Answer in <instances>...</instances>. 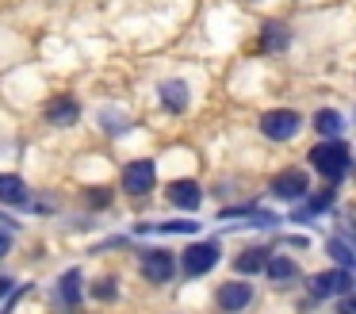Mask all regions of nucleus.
Masks as SVG:
<instances>
[{
    "mask_svg": "<svg viewBox=\"0 0 356 314\" xmlns=\"http://www.w3.org/2000/svg\"><path fill=\"white\" fill-rule=\"evenodd\" d=\"M157 96H161V104L169 107V111H184L188 107V84L184 81H165Z\"/></svg>",
    "mask_w": 356,
    "mask_h": 314,
    "instance_id": "obj_14",
    "label": "nucleus"
},
{
    "mask_svg": "<svg viewBox=\"0 0 356 314\" xmlns=\"http://www.w3.org/2000/svg\"><path fill=\"white\" fill-rule=\"evenodd\" d=\"M253 303V288H249V283H241V280H234V283H222V288H218V306H222V311H245V306Z\"/></svg>",
    "mask_w": 356,
    "mask_h": 314,
    "instance_id": "obj_9",
    "label": "nucleus"
},
{
    "mask_svg": "<svg viewBox=\"0 0 356 314\" xmlns=\"http://www.w3.org/2000/svg\"><path fill=\"white\" fill-rule=\"evenodd\" d=\"M218 265V245L215 242H195L192 249H184V272L188 276H207Z\"/></svg>",
    "mask_w": 356,
    "mask_h": 314,
    "instance_id": "obj_5",
    "label": "nucleus"
},
{
    "mask_svg": "<svg viewBox=\"0 0 356 314\" xmlns=\"http://www.w3.org/2000/svg\"><path fill=\"white\" fill-rule=\"evenodd\" d=\"M169 203L180 207V211H195L203 203V188L195 180H177V184H169Z\"/></svg>",
    "mask_w": 356,
    "mask_h": 314,
    "instance_id": "obj_10",
    "label": "nucleus"
},
{
    "mask_svg": "<svg viewBox=\"0 0 356 314\" xmlns=\"http://www.w3.org/2000/svg\"><path fill=\"white\" fill-rule=\"evenodd\" d=\"M81 119V104L73 96H54L47 104V123L50 127H73Z\"/></svg>",
    "mask_w": 356,
    "mask_h": 314,
    "instance_id": "obj_7",
    "label": "nucleus"
},
{
    "mask_svg": "<svg viewBox=\"0 0 356 314\" xmlns=\"http://www.w3.org/2000/svg\"><path fill=\"white\" fill-rule=\"evenodd\" d=\"M302 127L299 111H291V107H276V111H264L261 115V134L272 138V142H287V138H295Z\"/></svg>",
    "mask_w": 356,
    "mask_h": 314,
    "instance_id": "obj_2",
    "label": "nucleus"
},
{
    "mask_svg": "<svg viewBox=\"0 0 356 314\" xmlns=\"http://www.w3.org/2000/svg\"><path fill=\"white\" fill-rule=\"evenodd\" d=\"M172 272H177V260H172L169 249H149L146 257H142V276H146L149 283H169Z\"/></svg>",
    "mask_w": 356,
    "mask_h": 314,
    "instance_id": "obj_6",
    "label": "nucleus"
},
{
    "mask_svg": "<svg viewBox=\"0 0 356 314\" xmlns=\"http://www.w3.org/2000/svg\"><path fill=\"white\" fill-rule=\"evenodd\" d=\"M188 230H195L192 219H184V222H142L138 234H188Z\"/></svg>",
    "mask_w": 356,
    "mask_h": 314,
    "instance_id": "obj_17",
    "label": "nucleus"
},
{
    "mask_svg": "<svg viewBox=\"0 0 356 314\" xmlns=\"http://www.w3.org/2000/svg\"><path fill=\"white\" fill-rule=\"evenodd\" d=\"M264 260H268V249H264V245H253V249L238 253L234 268H238L241 276H253V272H261V268H264Z\"/></svg>",
    "mask_w": 356,
    "mask_h": 314,
    "instance_id": "obj_15",
    "label": "nucleus"
},
{
    "mask_svg": "<svg viewBox=\"0 0 356 314\" xmlns=\"http://www.w3.org/2000/svg\"><path fill=\"white\" fill-rule=\"evenodd\" d=\"M314 130L325 138H337L341 130H345V119H341L333 107H322V111H314Z\"/></svg>",
    "mask_w": 356,
    "mask_h": 314,
    "instance_id": "obj_16",
    "label": "nucleus"
},
{
    "mask_svg": "<svg viewBox=\"0 0 356 314\" xmlns=\"http://www.w3.org/2000/svg\"><path fill=\"white\" fill-rule=\"evenodd\" d=\"M264 46H268V50H284L287 46V27L268 23V27H264Z\"/></svg>",
    "mask_w": 356,
    "mask_h": 314,
    "instance_id": "obj_20",
    "label": "nucleus"
},
{
    "mask_svg": "<svg viewBox=\"0 0 356 314\" xmlns=\"http://www.w3.org/2000/svg\"><path fill=\"white\" fill-rule=\"evenodd\" d=\"M307 188H310V180L302 168H287V173H280L272 180V196H280V199H299Z\"/></svg>",
    "mask_w": 356,
    "mask_h": 314,
    "instance_id": "obj_8",
    "label": "nucleus"
},
{
    "mask_svg": "<svg viewBox=\"0 0 356 314\" xmlns=\"http://www.w3.org/2000/svg\"><path fill=\"white\" fill-rule=\"evenodd\" d=\"M264 272H268L272 283H284V288H287V283L299 276V265H295L291 257H268V260H264Z\"/></svg>",
    "mask_w": 356,
    "mask_h": 314,
    "instance_id": "obj_12",
    "label": "nucleus"
},
{
    "mask_svg": "<svg viewBox=\"0 0 356 314\" xmlns=\"http://www.w3.org/2000/svg\"><path fill=\"white\" fill-rule=\"evenodd\" d=\"M154 180H157V168H154L149 157L131 161V165L123 168V188L131 191V196H146V191L154 188Z\"/></svg>",
    "mask_w": 356,
    "mask_h": 314,
    "instance_id": "obj_4",
    "label": "nucleus"
},
{
    "mask_svg": "<svg viewBox=\"0 0 356 314\" xmlns=\"http://www.w3.org/2000/svg\"><path fill=\"white\" fill-rule=\"evenodd\" d=\"M8 249H12V237H8V234H0V257H4Z\"/></svg>",
    "mask_w": 356,
    "mask_h": 314,
    "instance_id": "obj_24",
    "label": "nucleus"
},
{
    "mask_svg": "<svg viewBox=\"0 0 356 314\" xmlns=\"http://www.w3.org/2000/svg\"><path fill=\"white\" fill-rule=\"evenodd\" d=\"M8 291H12V280H8V276H0V299L8 295Z\"/></svg>",
    "mask_w": 356,
    "mask_h": 314,
    "instance_id": "obj_23",
    "label": "nucleus"
},
{
    "mask_svg": "<svg viewBox=\"0 0 356 314\" xmlns=\"http://www.w3.org/2000/svg\"><path fill=\"white\" fill-rule=\"evenodd\" d=\"M310 295L314 299H330V295H348V288H353V272L348 268H330V272H318L307 280Z\"/></svg>",
    "mask_w": 356,
    "mask_h": 314,
    "instance_id": "obj_3",
    "label": "nucleus"
},
{
    "mask_svg": "<svg viewBox=\"0 0 356 314\" xmlns=\"http://www.w3.org/2000/svg\"><path fill=\"white\" fill-rule=\"evenodd\" d=\"M337 314H356V295H341Z\"/></svg>",
    "mask_w": 356,
    "mask_h": 314,
    "instance_id": "obj_22",
    "label": "nucleus"
},
{
    "mask_svg": "<svg viewBox=\"0 0 356 314\" xmlns=\"http://www.w3.org/2000/svg\"><path fill=\"white\" fill-rule=\"evenodd\" d=\"M330 203H333V188H325V191H318V196L310 199V203L302 207V211H295V219H299V222H310L314 214H322Z\"/></svg>",
    "mask_w": 356,
    "mask_h": 314,
    "instance_id": "obj_18",
    "label": "nucleus"
},
{
    "mask_svg": "<svg viewBox=\"0 0 356 314\" xmlns=\"http://www.w3.org/2000/svg\"><path fill=\"white\" fill-rule=\"evenodd\" d=\"M325 249H330V257H333V260H337V265H341V268H353V265H356V253H353V249H348V245H345V242H341V237H333V242H330V245H325Z\"/></svg>",
    "mask_w": 356,
    "mask_h": 314,
    "instance_id": "obj_19",
    "label": "nucleus"
},
{
    "mask_svg": "<svg viewBox=\"0 0 356 314\" xmlns=\"http://www.w3.org/2000/svg\"><path fill=\"white\" fill-rule=\"evenodd\" d=\"M58 303L70 306V311H77V303H81V272L77 268H70V272L58 280Z\"/></svg>",
    "mask_w": 356,
    "mask_h": 314,
    "instance_id": "obj_11",
    "label": "nucleus"
},
{
    "mask_svg": "<svg viewBox=\"0 0 356 314\" xmlns=\"http://www.w3.org/2000/svg\"><path fill=\"white\" fill-rule=\"evenodd\" d=\"M0 203H27V184L19 180V176H8V173H0Z\"/></svg>",
    "mask_w": 356,
    "mask_h": 314,
    "instance_id": "obj_13",
    "label": "nucleus"
},
{
    "mask_svg": "<svg viewBox=\"0 0 356 314\" xmlns=\"http://www.w3.org/2000/svg\"><path fill=\"white\" fill-rule=\"evenodd\" d=\"M115 295H119V288H115V280H111V276H104V280L92 283V299H96V303H111Z\"/></svg>",
    "mask_w": 356,
    "mask_h": 314,
    "instance_id": "obj_21",
    "label": "nucleus"
},
{
    "mask_svg": "<svg viewBox=\"0 0 356 314\" xmlns=\"http://www.w3.org/2000/svg\"><path fill=\"white\" fill-rule=\"evenodd\" d=\"M310 165H314V173H322L325 180H337V176L348 173L353 153H348L345 142L330 138V142H322V146H314V150H310Z\"/></svg>",
    "mask_w": 356,
    "mask_h": 314,
    "instance_id": "obj_1",
    "label": "nucleus"
}]
</instances>
